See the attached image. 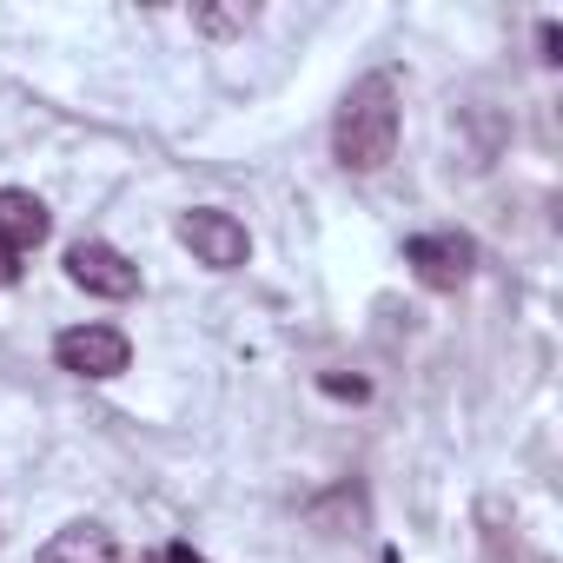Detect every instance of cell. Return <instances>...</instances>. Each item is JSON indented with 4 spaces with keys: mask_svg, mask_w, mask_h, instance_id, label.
<instances>
[{
    "mask_svg": "<svg viewBox=\"0 0 563 563\" xmlns=\"http://www.w3.org/2000/svg\"><path fill=\"white\" fill-rule=\"evenodd\" d=\"M332 146H339V166H352V173H378L398 153V87L385 74H372L345 93Z\"/></svg>",
    "mask_w": 563,
    "mask_h": 563,
    "instance_id": "1",
    "label": "cell"
},
{
    "mask_svg": "<svg viewBox=\"0 0 563 563\" xmlns=\"http://www.w3.org/2000/svg\"><path fill=\"white\" fill-rule=\"evenodd\" d=\"M67 278L93 299H133L140 292V265L107 239H74L67 245Z\"/></svg>",
    "mask_w": 563,
    "mask_h": 563,
    "instance_id": "2",
    "label": "cell"
},
{
    "mask_svg": "<svg viewBox=\"0 0 563 563\" xmlns=\"http://www.w3.org/2000/svg\"><path fill=\"white\" fill-rule=\"evenodd\" d=\"M179 245H186L199 265H212V272H239L245 252H252L245 225H239L232 212H219V206H192V212L179 219Z\"/></svg>",
    "mask_w": 563,
    "mask_h": 563,
    "instance_id": "3",
    "label": "cell"
},
{
    "mask_svg": "<svg viewBox=\"0 0 563 563\" xmlns=\"http://www.w3.org/2000/svg\"><path fill=\"white\" fill-rule=\"evenodd\" d=\"M54 358H60V372H74V378H120L126 358H133V345H126V332H113V325H74V332L54 339Z\"/></svg>",
    "mask_w": 563,
    "mask_h": 563,
    "instance_id": "4",
    "label": "cell"
},
{
    "mask_svg": "<svg viewBox=\"0 0 563 563\" xmlns=\"http://www.w3.org/2000/svg\"><path fill=\"white\" fill-rule=\"evenodd\" d=\"M405 258H411V272L424 278L431 292H457L464 278H471V239H457V232H418L411 245H405Z\"/></svg>",
    "mask_w": 563,
    "mask_h": 563,
    "instance_id": "5",
    "label": "cell"
},
{
    "mask_svg": "<svg viewBox=\"0 0 563 563\" xmlns=\"http://www.w3.org/2000/svg\"><path fill=\"white\" fill-rule=\"evenodd\" d=\"M47 232H54L47 199H34L21 186H0V245H8V252H34Z\"/></svg>",
    "mask_w": 563,
    "mask_h": 563,
    "instance_id": "6",
    "label": "cell"
},
{
    "mask_svg": "<svg viewBox=\"0 0 563 563\" xmlns=\"http://www.w3.org/2000/svg\"><path fill=\"white\" fill-rule=\"evenodd\" d=\"M34 563H120V543H113L107 523H67V530L47 537V550Z\"/></svg>",
    "mask_w": 563,
    "mask_h": 563,
    "instance_id": "7",
    "label": "cell"
},
{
    "mask_svg": "<svg viewBox=\"0 0 563 563\" xmlns=\"http://www.w3.org/2000/svg\"><path fill=\"white\" fill-rule=\"evenodd\" d=\"M206 34H245L252 27V8H206V14H192Z\"/></svg>",
    "mask_w": 563,
    "mask_h": 563,
    "instance_id": "8",
    "label": "cell"
},
{
    "mask_svg": "<svg viewBox=\"0 0 563 563\" xmlns=\"http://www.w3.org/2000/svg\"><path fill=\"white\" fill-rule=\"evenodd\" d=\"M319 391H325V398H352V405H358L372 385H365V378H345V372H325V378H319Z\"/></svg>",
    "mask_w": 563,
    "mask_h": 563,
    "instance_id": "9",
    "label": "cell"
},
{
    "mask_svg": "<svg viewBox=\"0 0 563 563\" xmlns=\"http://www.w3.org/2000/svg\"><path fill=\"white\" fill-rule=\"evenodd\" d=\"M537 47H543V60H556V47H563V27H556V21H543V27H537Z\"/></svg>",
    "mask_w": 563,
    "mask_h": 563,
    "instance_id": "10",
    "label": "cell"
},
{
    "mask_svg": "<svg viewBox=\"0 0 563 563\" xmlns=\"http://www.w3.org/2000/svg\"><path fill=\"white\" fill-rule=\"evenodd\" d=\"M14 278H21V252H8V245H0V292H8Z\"/></svg>",
    "mask_w": 563,
    "mask_h": 563,
    "instance_id": "11",
    "label": "cell"
},
{
    "mask_svg": "<svg viewBox=\"0 0 563 563\" xmlns=\"http://www.w3.org/2000/svg\"><path fill=\"white\" fill-rule=\"evenodd\" d=\"M166 563H206V556H199V550H186V543H173V550H166Z\"/></svg>",
    "mask_w": 563,
    "mask_h": 563,
    "instance_id": "12",
    "label": "cell"
},
{
    "mask_svg": "<svg viewBox=\"0 0 563 563\" xmlns=\"http://www.w3.org/2000/svg\"><path fill=\"white\" fill-rule=\"evenodd\" d=\"M385 563H398V550H385Z\"/></svg>",
    "mask_w": 563,
    "mask_h": 563,
    "instance_id": "13",
    "label": "cell"
}]
</instances>
